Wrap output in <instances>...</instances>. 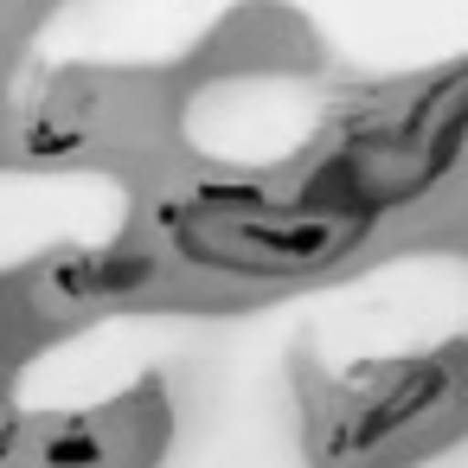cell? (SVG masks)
I'll return each instance as SVG.
<instances>
[{
	"instance_id": "obj_1",
	"label": "cell",
	"mask_w": 468,
	"mask_h": 468,
	"mask_svg": "<svg viewBox=\"0 0 468 468\" xmlns=\"http://www.w3.org/2000/svg\"><path fill=\"white\" fill-rule=\"evenodd\" d=\"M167 238L199 270L289 282V276H314L353 257L372 238V218L302 206V199H270L263 186H225V193H193L186 206H174Z\"/></svg>"
},
{
	"instance_id": "obj_2",
	"label": "cell",
	"mask_w": 468,
	"mask_h": 468,
	"mask_svg": "<svg viewBox=\"0 0 468 468\" xmlns=\"http://www.w3.org/2000/svg\"><path fill=\"white\" fill-rule=\"evenodd\" d=\"M449 398H455V366L449 359H404L340 410L334 455H378V449L404 442L410 430H423L436 410H449Z\"/></svg>"
}]
</instances>
